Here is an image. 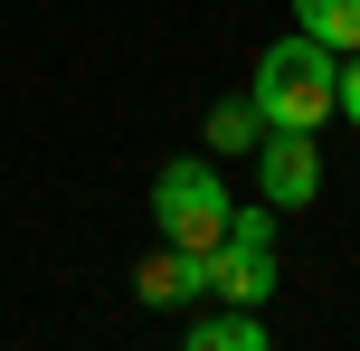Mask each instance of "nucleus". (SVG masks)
Instances as JSON below:
<instances>
[{
  "label": "nucleus",
  "mask_w": 360,
  "mask_h": 351,
  "mask_svg": "<svg viewBox=\"0 0 360 351\" xmlns=\"http://www.w3.org/2000/svg\"><path fill=\"white\" fill-rule=\"evenodd\" d=\"M228 238H247V247H275V209L256 200V209H228Z\"/></svg>",
  "instance_id": "9"
},
{
  "label": "nucleus",
  "mask_w": 360,
  "mask_h": 351,
  "mask_svg": "<svg viewBox=\"0 0 360 351\" xmlns=\"http://www.w3.org/2000/svg\"><path fill=\"white\" fill-rule=\"evenodd\" d=\"M294 29L351 57V48H360V0H294Z\"/></svg>",
  "instance_id": "7"
},
{
  "label": "nucleus",
  "mask_w": 360,
  "mask_h": 351,
  "mask_svg": "<svg viewBox=\"0 0 360 351\" xmlns=\"http://www.w3.org/2000/svg\"><path fill=\"white\" fill-rule=\"evenodd\" d=\"M199 295H218V304H266V295H275V247L218 238L209 257H199Z\"/></svg>",
  "instance_id": "4"
},
{
  "label": "nucleus",
  "mask_w": 360,
  "mask_h": 351,
  "mask_svg": "<svg viewBox=\"0 0 360 351\" xmlns=\"http://www.w3.org/2000/svg\"><path fill=\"white\" fill-rule=\"evenodd\" d=\"M256 181H266V209H313V190H323V152H313V133L266 124V143H256Z\"/></svg>",
  "instance_id": "3"
},
{
  "label": "nucleus",
  "mask_w": 360,
  "mask_h": 351,
  "mask_svg": "<svg viewBox=\"0 0 360 351\" xmlns=\"http://www.w3.org/2000/svg\"><path fill=\"white\" fill-rule=\"evenodd\" d=\"M190 351H266L256 304H218V314H199V323H190Z\"/></svg>",
  "instance_id": "6"
},
{
  "label": "nucleus",
  "mask_w": 360,
  "mask_h": 351,
  "mask_svg": "<svg viewBox=\"0 0 360 351\" xmlns=\"http://www.w3.org/2000/svg\"><path fill=\"white\" fill-rule=\"evenodd\" d=\"M152 228H162V247L209 257V247L228 238V190H218V171L209 162H171L162 181H152Z\"/></svg>",
  "instance_id": "2"
},
{
  "label": "nucleus",
  "mask_w": 360,
  "mask_h": 351,
  "mask_svg": "<svg viewBox=\"0 0 360 351\" xmlns=\"http://www.w3.org/2000/svg\"><path fill=\"white\" fill-rule=\"evenodd\" d=\"M133 285H143L152 314H171V304L199 295V257H190V247H162V257H143V276H133Z\"/></svg>",
  "instance_id": "5"
},
{
  "label": "nucleus",
  "mask_w": 360,
  "mask_h": 351,
  "mask_svg": "<svg viewBox=\"0 0 360 351\" xmlns=\"http://www.w3.org/2000/svg\"><path fill=\"white\" fill-rule=\"evenodd\" d=\"M256 114L266 124H285V133H313L323 114H342V48H323V38H275L266 57H256Z\"/></svg>",
  "instance_id": "1"
},
{
  "label": "nucleus",
  "mask_w": 360,
  "mask_h": 351,
  "mask_svg": "<svg viewBox=\"0 0 360 351\" xmlns=\"http://www.w3.org/2000/svg\"><path fill=\"white\" fill-rule=\"evenodd\" d=\"M342 114H351V124H360V48L342 57Z\"/></svg>",
  "instance_id": "10"
},
{
  "label": "nucleus",
  "mask_w": 360,
  "mask_h": 351,
  "mask_svg": "<svg viewBox=\"0 0 360 351\" xmlns=\"http://www.w3.org/2000/svg\"><path fill=\"white\" fill-rule=\"evenodd\" d=\"M209 143H218V152H256V143H266V114H256V95H228V105L209 114Z\"/></svg>",
  "instance_id": "8"
}]
</instances>
